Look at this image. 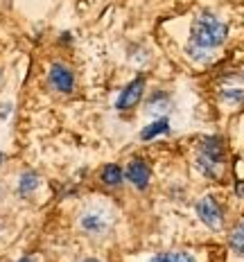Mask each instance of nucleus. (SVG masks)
<instances>
[{
    "label": "nucleus",
    "mask_w": 244,
    "mask_h": 262,
    "mask_svg": "<svg viewBox=\"0 0 244 262\" xmlns=\"http://www.w3.org/2000/svg\"><path fill=\"white\" fill-rule=\"evenodd\" d=\"M229 27L221 23L213 14H202L199 18H194L192 30H190V46L188 52L194 59H206V54L215 48H219L226 41Z\"/></svg>",
    "instance_id": "nucleus-1"
},
{
    "label": "nucleus",
    "mask_w": 244,
    "mask_h": 262,
    "mask_svg": "<svg viewBox=\"0 0 244 262\" xmlns=\"http://www.w3.org/2000/svg\"><path fill=\"white\" fill-rule=\"evenodd\" d=\"M221 156H224V149H221V140L219 138H206L202 149H199L197 156V170L206 174V177H219L221 172Z\"/></svg>",
    "instance_id": "nucleus-2"
},
{
    "label": "nucleus",
    "mask_w": 244,
    "mask_h": 262,
    "mask_svg": "<svg viewBox=\"0 0 244 262\" xmlns=\"http://www.w3.org/2000/svg\"><path fill=\"white\" fill-rule=\"evenodd\" d=\"M197 212L202 217V222L213 231H219L221 224H224V217H221V208L217 206V201L210 194H206L202 201L197 204Z\"/></svg>",
    "instance_id": "nucleus-3"
},
{
    "label": "nucleus",
    "mask_w": 244,
    "mask_h": 262,
    "mask_svg": "<svg viewBox=\"0 0 244 262\" xmlns=\"http://www.w3.org/2000/svg\"><path fill=\"white\" fill-rule=\"evenodd\" d=\"M143 91H145V79L143 77H138V79H134L131 84H127L124 91L120 93V97H118V108H120V111L134 108L140 102V97H143Z\"/></svg>",
    "instance_id": "nucleus-4"
},
{
    "label": "nucleus",
    "mask_w": 244,
    "mask_h": 262,
    "mask_svg": "<svg viewBox=\"0 0 244 262\" xmlns=\"http://www.w3.org/2000/svg\"><path fill=\"white\" fill-rule=\"evenodd\" d=\"M50 84H52V89L59 93H70L75 86V77H73V73H70V68H66L63 63H52Z\"/></svg>",
    "instance_id": "nucleus-5"
},
{
    "label": "nucleus",
    "mask_w": 244,
    "mask_h": 262,
    "mask_svg": "<svg viewBox=\"0 0 244 262\" xmlns=\"http://www.w3.org/2000/svg\"><path fill=\"white\" fill-rule=\"evenodd\" d=\"M149 177H151V172H149V167H147V163L145 161H131L129 163V167H127V179L131 181L136 188H147L149 185Z\"/></svg>",
    "instance_id": "nucleus-6"
},
{
    "label": "nucleus",
    "mask_w": 244,
    "mask_h": 262,
    "mask_svg": "<svg viewBox=\"0 0 244 262\" xmlns=\"http://www.w3.org/2000/svg\"><path fill=\"white\" fill-rule=\"evenodd\" d=\"M167 129H170V122H167L165 118L156 120V122H151L147 129H143V138L151 140V138H156V136H161V134H167Z\"/></svg>",
    "instance_id": "nucleus-7"
},
{
    "label": "nucleus",
    "mask_w": 244,
    "mask_h": 262,
    "mask_svg": "<svg viewBox=\"0 0 244 262\" xmlns=\"http://www.w3.org/2000/svg\"><path fill=\"white\" fill-rule=\"evenodd\" d=\"M231 249L237 255H244V222H240L231 233Z\"/></svg>",
    "instance_id": "nucleus-8"
},
{
    "label": "nucleus",
    "mask_w": 244,
    "mask_h": 262,
    "mask_svg": "<svg viewBox=\"0 0 244 262\" xmlns=\"http://www.w3.org/2000/svg\"><path fill=\"white\" fill-rule=\"evenodd\" d=\"M102 181L106 185H120L122 183V170L118 165H106L102 170Z\"/></svg>",
    "instance_id": "nucleus-9"
},
{
    "label": "nucleus",
    "mask_w": 244,
    "mask_h": 262,
    "mask_svg": "<svg viewBox=\"0 0 244 262\" xmlns=\"http://www.w3.org/2000/svg\"><path fill=\"white\" fill-rule=\"evenodd\" d=\"M36 185H39V177H36L34 172H25L23 177H20L18 190H20V194H30L32 190H36Z\"/></svg>",
    "instance_id": "nucleus-10"
},
{
    "label": "nucleus",
    "mask_w": 244,
    "mask_h": 262,
    "mask_svg": "<svg viewBox=\"0 0 244 262\" xmlns=\"http://www.w3.org/2000/svg\"><path fill=\"white\" fill-rule=\"evenodd\" d=\"M151 262H194V258L190 253H186V251H176V253H163Z\"/></svg>",
    "instance_id": "nucleus-11"
},
{
    "label": "nucleus",
    "mask_w": 244,
    "mask_h": 262,
    "mask_svg": "<svg viewBox=\"0 0 244 262\" xmlns=\"http://www.w3.org/2000/svg\"><path fill=\"white\" fill-rule=\"evenodd\" d=\"M100 217L102 215H86L84 220H81V226H84L86 231H93V233L102 231V228H104V222H102Z\"/></svg>",
    "instance_id": "nucleus-12"
},
{
    "label": "nucleus",
    "mask_w": 244,
    "mask_h": 262,
    "mask_svg": "<svg viewBox=\"0 0 244 262\" xmlns=\"http://www.w3.org/2000/svg\"><path fill=\"white\" fill-rule=\"evenodd\" d=\"M20 262H32V258H23V260H20Z\"/></svg>",
    "instance_id": "nucleus-13"
},
{
    "label": "nucleus",
    "mask_w": 244,
    "mask_h": 262,
    "mask_svg": "<svg viewBox=\"0 0 244 262\" xmlns=\"http://www.w3.org/2000/svg\"><path fill=\"white\" fill-rule=\"evenodd\" d=\"M84 262H97V260H84Z\"/></svg>",
    "instance_id": "nucleus-14"
},
{
    "label": "nucleus",
    "mask_w": 244,
    "mask_h": 262,
    "mask_svg": "<svg viewBox=\"0 0 244 262\" xmlns=\"http://www.w3.org/2000/svg\"><path fill=\"white\" fill-rule=\"evenodd\" d=\"M0 161H3V156H0Z\"/></svg>",
    "instance_id": "nucleus-15"
}]
</instances>
